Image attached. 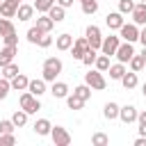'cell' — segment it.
<instances>
[{"label":"cell","mask_w":146,"mask_h":146,"mask_svg":"<svg viewBox=\"0 0 146 146\" xmlns=\"http://www.w3.org/2000/svg\"><path fill=\"white\" fill-rule=\"evenodd\" d=\"M66 105H68V110H82V107H84V100L78 98L75 94H68V96H66Z\"/></svg>","instance_id":"f546056e"},{"label":"cell","mask_w":146,"mask_h":146,"mask_svg":"<svg viewBox=\"0 0 146 146\" xmlns=\"http://www.w3.org/2000/svg\"><path fill=\"white\" fill-rule=\"evenodd\" d=\"M11 30H16L14 23H11V18H5V16H2V18H0V36L7 34V32H11Z\"/></svg>","instance_id":"74e56055"},{"label":"cell","mask_w":146,"mask_h":146,"mask_svg":"<svg viewBox=\"0 0 146 146\" xmlns=\"http://www.w3.org/2000/svg\"><path fill=\"white\" fill-rule=\"evenodd\" d=\"M139 55H141V57H144V62H146V46H144V50H141Z\"/></svg>","instance_id":"c3c4849f"},{"label":"cell","mask_w":146,"mask_h":146,"mask_svg":"<svg viewBox=\"0 0 146 146\" xmlns=\"http://www.w3.org/2000/svg\"><path fill=\"white\" fill-rule=\"evenodd\" d=\"M132 9H135V0H119V9L116 11H121L125 16V14H132Z\"/></svg>","instance_id":"d590c367"},{"label":"cell","mask_w":146,"mask_h":146,"mask_svg":"<svg viewBox=\"0 0 146 146\" xmlns=\"http://www.w3.org/2000/svg\"><path fill=\"white\" fill-rule=\"evenodd\" d=\"M135 146H146V137H144V135H139V137L135 139Z\"/></svg>","instance_id":"7dc6e473"},{"label":"cell","mask_w":146,"mask_h":146,"mask_svg":"<svg viewBox=\"0 0 146 146\" xmlns=\"http://www.w3.org/2000/svg\"><path fill=\"white\" fill-rule=\"evenodd\" d=\"M137 114H139V112H137L135 105H123V107H119V119H121L125 125H128V123H135V121H137Z\"/></svg>","instance_id":"9c48e42d"},{"label":"cell","mask_w":146,"mask_h":146,"mask_svg":"<svg viewBox=\"0 0 146 146\" xmlns=\"http://www.w3.org/2000/svg\"><path fill=\"white\" fill-rule=\"evenodd\" d=\"M137 2H146V0H137Z\"/></svg>","instance_id":"816d5d0a"},{"label":"cell","mask_w":146,"mask_h":146,"mask_svg":"<svg viewBox=\"0 0 146 146\" xmlns=\"http://www.w3.org/2000/svg\"><path fill=\"white\" fill-rule=\"evenodd\" d=\"M50 94H52L55 98H66V96H68V84H66V82H52Z\"/></svg>","instance_id":"cb8c5ba5"},{"label":"cell","mask_w":146,"mask_h":146,"mask_svg":"<svg viewBox=\"0 0 146 146\" xmlns=\"http://www.w3.org/2000/svg\"><path fill=\"white\" fill-rule=\"evenodd\" d=\"M119 36H121L123 41H130V43L139 41V25H135V23H123V25L119 27Z\"/></svg>","instance_id":"5b68a950"},{"label":"cell","mask_w":146,"mask_h":146,"mask_svg":"<svg viewBox=\"0 0 146 146\" xmlns=\"http://www.w3.org/2000/svg\"><path fill=\"white\" fill-rule=\"evenodd\" d=\"M96 57H98V52H96L94 48H87V52L82 55V59H80V62H82L84 66H94V62H96Z\"/></svg>","instance_id":"d6a6232c"},{"label":"cell","mask_w":146,"mask_h":146,"mask_svg":"<svg viewBox=\"0 0 146 146\" xmlns=\"http://www.w3.org/2000/svg\"><path fill=\"white\" fill-rule=\"evenodd\" d=\"M0 2H2V0H0Z\"/></svg>","instance_id":"db71d44e"},{"label":"cell","mask_w":146,"mask_h":146,"mask_svg":"<svg viewBox=\"0 0 146 146\" xmlns=\"http://www.w3.org/2000/svg\"><path fill=\"white\" fill-rule=\"evenodd\" d=\"M139 41H141V46H146V25H141V30H139Z\"/></svg>","instance_id":"bcb514c9"},{"label":"cell","mask_w":146,"mask_h":146,"mask_svg":"<svg viewBox=\"0 0 146 146\" xmlns=\"http://www.w3.org/2000/svg\"><path fill=\"white\" fill-rule=\"evenodd\" d=\"M14 128H16V125H14L11 119H2V121H0V135H5V132H14Z\"/></svg>","instance_id":"7bdbcfd3"},{"label":"cell","mask_w":146,"mask_h":146,"mask_svg":"<svg viewBox=\"0 0 146 146\" xmlns=\"http://www.w3.org/2000/svg\"><path fill=\"white\" fill-rule=\"evenodd\" d=\"M50 130H52V123H50L48 119H36V121H34V132H36L39 137H48Z\"/></svg>","instance_id":"d6986e66"},{"label":"cell","mask_w":146,"mask_h":146,"mask_svg":"<svg viewBox=\"0 0 146 146\" xmlns=\"http://www.w3.org/2000/svg\"><path fill=\"white\" fill-rule=\"evenodd\" d=\"M9 91H11V84H9V80L0 75V100H2V98H7V94H9Z\"/></svg>","instance_id":"ab89813d"},{"label":"cell","mask_w":146,"mask_h":146,"mask_svg":"<svg viewBox=\"0 0 146 146\" xmlns=\"http://www.w3.org/2000/svg\"><path fill=\"white\" fill-rule=\"evenodd\" d=\"M119 82L123 84V89H135L139 80H137V73H135V71H125V73L121 75V80H119Z\"/></svg>","instance_id":"ffe728a7"},{"label":"cell","mask_w":146,"mask_h":146,"mask_svg":"<svg viewBox=\"0 0 146 146\" xmlns=\"http://www.w3.org/2000/svg\"><path fill=\"white\" fill-rule=\"evenodd\" d=\"M96 11H98V2H96V0H82V14L94 16Z\"/></svg>","instance_id":"1f68e13d"},{"label":"cell","mask_w":146,"mask_h":146,"mask_svg":"<svg viewBox=\"0 0 146 146\" xmlns=\"http://www.w3.org/2000/svg\"><path fill=\"white\" fill-rule=\"evenodd\" d=\"M36 27H39L41 32H50V30L55 27V23H52V18H50L48 14H41V16L36 18Z\"/></svg>","instance_id":"d4e9b609"},{"label":"cell","mask_w":146,"mask_h":146,"mask_svg":"<svg viewBox=\"0 0 146 146\" xmlns=\"http://www.w3.org/2000/svg\"><path fill=\"white\" fill-rule=\"evenodd\" d=\"M87 48H89V43H87V39L84 36H80V39H73V46H71V55H73V59H82V55L87 52Z\"/></svg>","instance_id":"30bf717a"},{"label":"cell","mask_w":146,"mask_h":146,"mask_svg":"<svg viewBox=\"0 0 146 146\" xmlns=\"http://www.w3.org/2000/svg\"><path fill=\"white\" fill-rule=\"evenodd\" d=\"M94 66H96L100 73H107V68H110V55H98L96 62H94Z\"/></svg>","instance_id":"f1b7e54d"},{"label":"cell","mask_w":146,"mask_h":146,"mask_svg":"<svg viewBox=\"0 0 146 146\" xmlns=\"http://www.w3.org/2000/svg\"><path fill=\"white\" fill-rule=\"evenodd\" d=\"M71 46H73V36H71L68 32H62V34L55 39V48L62 50V52H64V50H71Z\"/></svg>","instance_id":"e0dca14e"},{"label":"cell","mask_w":146,"mask_h":146,"mask_svg":"<svg viewBox=\"0 0 146 146\" xmlns=\"http://www.w3.org/2000/svg\"><path fill=\"white\" fill-rule=\"evenodd\" d=\"M73 94H75V96H78V98H82V100H84V103H87V100H89V98H91V87H89V84H87V82H84V84H78V87H75V89H73Z\"/></svg>","instance_id":"484cf974"},{"label":"cell","mask_w":146,"mask_h":146,"mask_svg":"<svg viewBox=\"0 0 146 146\" xmlns=\"http://www.w3.org/2000/svg\"><path fill=\"white\" fill-rule=\"evenodd\" d=\"M84 39H87L89 48H94V50H100L103 34H100V27H98V25H89V27L84 30Z\"/></svg>","instance_id":"277c9868"},{"label":"cell","mask_w":146,"mask_h":146,"mask_svg":"<svg viewBox=\"0 0 146 146\" xmlns=\"http://www.w3.org/2000/svg\"><path fill=\"white\" fill-rule=\"evenodd\" d=\"M119 107L121 105H116V103H105V107H103V116L107 119V121H114V119H119Z\"/></svg>","instance_id":"7402d4cb"},{"label":"cell","mask_w":146,"mask_h":146,"mask_svg":"<svg viewBox=\"0 0 146 146\" xmlns=\"http://www.w3.org/2000/svg\"><path fill=\"white\" fill-rule=\"evenodd\" d=\"M141 94H144V96H146V82H144V87H141Z\"/></svg>","instance_id":"681fc988"},{"label":"cell","mask_w":146,"mask_h":146,"mask_svg":"<svg viewBox=\"0 0 146 146\" xmlns=\"http://www.w3.org/2000/svg\"><path fill=\"white\" fill-rule=\"evenodd\" d=\"M52 5H55V0H34V11L46 14V11H48Z\"/></svg>","instance_id":"e575fe53"},{"label":"cell","mask_w":146,"mask_h":146,"mask_svg":"<svg viewBox=\"0 0 146 146\" xmlns=\"http://www.w3.org/2000/svg\"><path fill=\"white\" fill-rule=\"evenodd\" d=\"M27 116H30V114H27L25 110H16V112L11 114V121H14L16 128H23V125L27 123Z\"/></svg>","instance_id":"4316f807"},{"label":"cell","mask_w":146,"mask_h":146,"mask_svg":"<svg viewBox=\"0 0 146 146\" xmlns=\"http://www.w3.org/2000/svg\"><path fill=\"white\" fill-rule=\"evenodd\" d=\"M21 71H18V64H14V62H9L7 66H2V78H7V80H11L14 75H18Z\"/></svg>","instance_id":"4dcf8cb0"},{"label":"cell","mask_w":146,"mask_h":146,"mask_svg":"<svg viewBox=\"0 0 146 146\" xmlns=\"http://www.w3.org/2000/svg\"><path fill=\"white\" fill-rule=\"evenodd\" d=\"M128 64H130V71H135V73H139V71H141V68L146 66L144 57H141V55H137V52H135V55L130 57V62H128Z\"/></svg>","instance_id":"83f0119b"},{"label":"cell","mask_w":146,"mask_h":146,"mask_svg":"<svg viewBox=\"0 0 146 146\" xmlns=\"http://www.w3.org/2000/svg\"><path fill=\"white\" fill-rule=\"evenodd\" d=\"M41 34H43V32H41V30L34 25V27H30V30H27V34H25V36H27V41H30V43H39Z\"/></svg>","instance_id":"8d00e7d4"},{"label":"cell","mask_w":146,"mask_h":146,"mask_svg":"<svg viewBox=\"0 0 146 146\" xmlns=\"http://www.w3.org/2000/svg\"><path fill=\"white\" fill-rule=\"evenodd\" d=\"M16 52H18V46H5V48L0 50V68L7 66L9 62H14Z\"/></svg>","instance_id":"5bb4252c"},{"label":"cell","mask_w":146,"mask_h":146,"mask_svg":"<svg viewBox=\"0 0 146 146\" xmlns=\"http://www.w3.org/2000/svg\"><path fill=\"white\" fill-rule=\"evenodd\" d=\"M114 55H116V59H119V62H123V64H128V62H130V57L135 55V46H132L130 41H121Z\"/></svg>","instance_id":"ba28073f"},{"label":"cell","mask_w":146,"mask_h":146,"mask_svg":"<svg viewBox=\"0 0 146 146\" xmlns=\"http://www.w3.org/2000/svg\"><path fill=\"white\" fill-rule=\"evenodd\" d=\"M27 91H30L32 96H36V98H39V96H43V94H46V80H43V78H39V80H36V78H34V80H30Z\"/></svg>","instance_id":"9a60e30c"},{"label":"cell","mask_w":146,"mask_h":146,"mask_svg":"<svg viewBox=\"0 0 146 146\" xmlns=\"http://www.w3.org/2000/svg\"><path fill=\"white\" fill-rule=\"evenodd\" d=\"M123 23H125V18H123L121 11H110V14L105 16V25H107L110 30H119Z\"/></svg>","instance_id":"7c38bea8"},{"label":"cell","mask_w":146,"mask_h":146,"mask_svg":"<svg viewBox=\"0 0 146 146\" xmlns=\"http://www.w3.org/2000/svg\"><path fill=\"white\" fill-rule=\"evenodd\" d=\"M80 2H82V0H80Z\"/></svg>","instance_id":"f5cc1de1"},{"label":"cell","mask_w":146,"mask_h":146,"mask_svg":"<svg viewBox=\"0 0 146 146\" xmlns=\"http://www.w3.org/2000/svg\"><path fill=\"white\" fill-rule=\"evenodd\" d=\"M16 2H18V5H21V2H23V0H16Z\"/></svg>","instance_id":"f907efd6"},{"label":"cell","mask_w":146,"mask_h":146,"mask_svg":"<svg viewBox=\"0 0 146 146\" xmlns=\"http://www.w3.org/2000/svg\"><path fill=\"white\" fill-rule=\"evenodd\" d=\"M9 84H11V89H14V91H25V89H27V84H30V78H27V75H23V73H18V75H14V78L9 80Z\"/></svg>","instance_id":"ac0fdd59"},{"label":"cell","mask_w":146,"mask_h":146,"mask_svg":"<svg viewBox=\"0 0 146 146\" xmlns=\"http://www.w3.org/2000/svg\"><path fill=\"white\" fill-rule=\"evenodd\" d=\"M18 105H21V110H25L27 114H36V112L41 110V100H39L36 96H32L27 89L21 94V98H18Z\"/></svg>","instance_id":"7a4b0ae2"},{"label":"cell","mask_w":146,"mask_h":146,"mask_svg":"<svg viewBox=\"0 0 146 146\" xmlns=\"http://www.w3.org/2000/svg\"><path fill=\"white\" fill-rule=\"evenodd\" d=\"M14 144H16L14 132H5V135H0V146H14Z\"/></svg>","instance_id":"ee69618b"},{"label":"cell","mask_w":146,"mask_h":146,"mask_svg":"<svg viewBox=\"0 0 146 146\" xmlns=\"http://www.w3.org/2000/svg\"><path fill=\"white\" fill-rule=\"evenodd\" d=\"M46 14L52 18V23H62V21H64V16H66V9H64V7H59V5L55 2V5L46 11Z\"/></svg>","instance_id":"44dd1931"},{"label":"cell","mask_w":146,"mask_h":146,"mask_svg":"<svg viewBox=\"0 0 146 146\" xmlns=\"http://www.w3.org/2000/svg\"><path fill=\"white\" fill-rule=\"evenodd\" d=\"M50 137H52L55 146H68V144H71V135H68V130L62 128V125H52Z\"/></svg>","instance_id":"8992f818"},{"label":"cell","mask_w":146,"mask_h":146,"mask_svg":"<svg viewBox=\"0 0 146 146\" xmlns=\"http://www.w3.org/2000/svg\"><path fill=\"white\" fill-rule=\"evenodd\" d=\"M91 144H94V146H107V144H110V137H107L105 132H94V135H91Z\"/></svg>","instance_id":"836d02e7"},{"label":"cell","mask_w":146,"mask_h":146,"mask_svg":"<svg viewBox=\"0 0 146 146\" xmlns=\"http://www.w3.org/2000/svg\"><path fill=\"white\" fill-rule=\"evenodd\" d=\"M125 71H128V68H125V64H123V62L110 64V68H107V73H110V78H112V80H121V75H123Z\"/></svg>","instance_id":"603a6c76"},{"label":"cell","mask_w":146,"mask_h":146,"mask_svg":"<svg viewBox=\"0 0 146 146\" xmlns=\"http://www.w3.org/2000/svg\"><path fill=\"white\" fill-rule=\"evenodd\" d=\"M2 41H5V46H18V36H16V30H11V32L2 34Z\"/></svg>","instance_id":"f35d334b"},{"label":"cell","mask_w":146,"mask_h":146,"mask_svg":"<svg viewBox=\"0 0 146 146\" xmlns=\"http://www.w3.org/2000/svg\"><path fill=\"white\" fill-rule=\"evenodd\" d=\"M119 43H121V36H116V34L103 36V43H100V52H103V55H110V57H112V55L116 52Z\"/></svg>","instance_id":"52a82bcc"},{"label":"cell","mask_w":146,"mask_h":146,"mask_svg":"<svg viewBox=\"0 0 146 146\" xmlns=\"http://www.w3.org/2000/svg\"><path fill=\"white\" fill-rule=\"evenodd\" d=\"M62 68H64V64H62L59 57H48V59L43 62V71H41L43 75H41V78H43L46 82H55V78L62 73Z\"/></svg>","instance_id":"6da1fadb"},{"label":"cell","mask_w":146,"mask_h":146,"mask_svg":"<svg viewBox=\"0 0 146 146\" xmlns=\"http://www.w3.org/2000/svg\"><path fill=\"white\" fill-rule=\"evenodd\" d=\"M137 125H139V128H137V130H139V135H144V137H146V110L137 114Z\"/></svg>","instance_id":"60d3db41"},{"label":"cell","mask_w":146,"mask_h":146,"mask_svg":"<svg viewBox=\"0 0 146 146\" xmlns=\"http://www.w3.org/2000/svg\"><path fill=\"white\" fill-rule=\"evenodd\" d=\"M52 41H55V39H52V36H50V32H43V34H41V39H39V43H36V46H39V48H50V46H52Z\"/></svg>","instance_id":"b9f144b4"},{"label":"cell","mask_w":146,"mask_h":146,"mask_svg":"<svg viewBox=\"0 0 146 146\" xmlns=\"http://www.w3.org/2000/svg\"><path fill=\"white\" fill-rule=\"evenodd\" d=\"M84 82H87L91 89H96V91H103V89L107 87V80L103 78V73H100L98 68H91V66H89V73H84Z\"/></svg>","instance_id":"3957f363"},{"label":"cell","mask_w":146,"mask_h":146,"mask_svg":"<svg viewBox=\"0 0 146 146\" xmlns=\"http://www.w3.org/2000/svg\"><path fill=\"white\" fill-rule=\"evenodd\" d=\"M59 7H64V9H68V7H73V0H55Z\"/></svg>","instance_id":"f6af8a7d"},{"label":"cell","mask_w":146,"mask_h":146,"mask_svg":"<svg viewBox=\"0 0 146 146\" xmlns=\"http://www.w3.org/2000/svg\"><path fill=\"white\" fill-rule=\"evenodd\" d=\"M130 16L135 25H146V2H135V9Z\"/></svg>","instance_id":"8fae6325"},{"label":"cell","mask_w":146,"mask_h":146,"mask_svg":"<svg viewBox=\"0 0 146 146\" xmlns=\"http://www.w3.org/2000/svg\"><path fill=\"white\" fill-rule=\"evenodd\" d=\"M16 9H18V2L16 0H2L0 2V16H5V18H14L16 16Z\"/></svg>","instance_id":"4fadbf2b"},{"label":"cell","mask_w":146,"mask_h":146,"mask_svg":"<svg viewBox=\"0 0 146 146\" xmlns=\"http://www.w3.org/2000/svg\"><path fill=\"white\" fill-rule=\"evenodd\" d=\"M32 16H34V5H25V2H21L18 9H16V18L25 23V21H30Z\"/></svg>","instance_id":"2e32d148"}]
</instances>
